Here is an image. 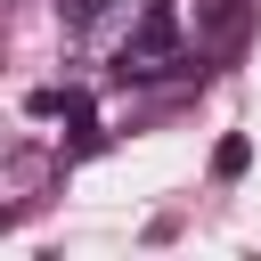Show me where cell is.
Returning <instances> with one entry per match:
<instances>
[{"mask_svg":"<svg viewBox=\"0 0 261 261\" xmlns=\"http://www.w3.org/2000/svg\"><path fill=\"white\" fill-rule=\"evenodd\" d=\"M179 65H188V49H179L171 8H155V16L122 41V57H114V73H122V82H163V73H179Z\"/></svg>","mask_w":261,"mask_h":261,"instance_id":"6da1fadb","label":"cell"},{"mask_svg":"<svg viewBox=\"0 0 261 261\" xmlns=\"http://www.w3.org/2000/svg\"><path fill=\"white\" fill-rule=\"evenodd\" d=\"M253 24V0H196V49H237Z\"/></svg>","mask_w":261,"mask_h":261,"instance_id":"7a4b0ae2","label":"cell"},{"mask_svg":"<svg viewBox=\"0 0 261 261\" xmlns=\"http://www.w3.org/2000/svg\"><path fill=\"white\" fill-rule=\"evenodd\" d=\"M245 163H253V139H220L212 171H220V179H245Z\"/></svg>","mask_w":261,"mask_h":261,"instance_id":"3957f363","label":"cell"}]
</instances>
